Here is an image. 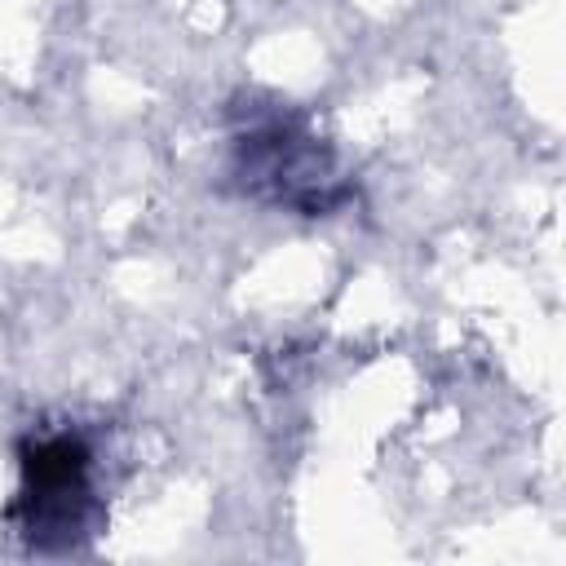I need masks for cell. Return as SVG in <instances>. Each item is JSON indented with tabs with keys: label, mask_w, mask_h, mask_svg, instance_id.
Instances as JSON below:
<instances>
[{
	"label": "cell",
	"mask_w": 566,
	"mask_h": 566,
	"mask_svg": "<svg viewBox=\"0 0 566 566\" xmlns=\"http://www.w3.org/2000/svg\"><path fill=\"white\" fill-rule=\"evenodd\" d=\"M22 504L27 513V539L53 544V535L66 544L71 526H80V504L88 495V455L75 438H49L22 460Z\"/></svg>",
	"instance_id": "obj_1"
}]
</instances>
